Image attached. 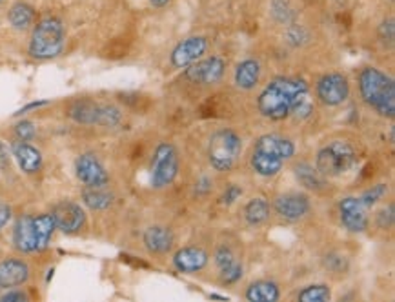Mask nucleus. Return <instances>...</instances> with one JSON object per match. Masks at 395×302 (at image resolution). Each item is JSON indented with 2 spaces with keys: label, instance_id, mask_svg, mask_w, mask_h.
Returning <instances> with one entry per match:
<instances>
[{
  "label": "nucleus",
  "instance_id": "1",
  "mask_svg": "<svg viewBox=\"0 0 395 302\" xmlns=\"http://www.w3.org/2000/svg\"><path fill=\"white\" fill-rule=\"evenodd\" d=\"M257 108L266 119L275 122L288 117L304 120L313 113V100L304 78L279 77L260 91Z\"/></svg>",
  "mask_w": 395,
  "mask_h": 302
},
{
  "label": "nucleus",
  "instance_id": "2",
  "mask_svg": "<svg viewBox=\"0 0 395 302\" xmlns=\"http://www.w3.org/2000/svg\"><path fill=\"white\" fill-rule=\"evenodd\" d=\"M359 93L364 104L385 119L395 115V82L394 78L379 68L368 66L359 73Z\"/></svg>",
  "mask_w": 395,
  "mask_h": 302
},
{
  "label": "nucleus",
  "instance_id": "3",
  "mask_svg": "<svg viewBox=\"0 0 395 302\" xmlns=\"http://www.w3.org/2000/svg\"><path fill=\"white\" fill-rule=\"evenodd\" d=\"M66 32L64 24L57 16H46L33 27L30 40V55L36 60H52L64 51Z\"/></svg>",
  "mask_w": 395,
  "mask_h": 302
},
{
  "label": "nucleus",
  "instance_id": "4",
  "mask_svg": "<svg viewBox=\"0 0 395 302\" xmlns=\"http://www.w3.org/2000/svg\"><path fill=\"white\" fill-rule=\"evenodd\" d=\"M242 153V139L234 130L215 131L208 142V161L215 172H232Z\"/></svg>",
  "mask_w": 395,
  "mask_h": 302
},
{
  "label": "nucleus",
  "instance_id": "5",
  "mask_svg": "<svg viewBox=\"0 0 395 302\" xmlns=\"http://www.w3.org/2000/svg\"><path fill=\"white\" fill-rule=\"evenodd\" d=\"M357 164L355 148L346 141H330L317 153L315 167L324 177H341Z\"/></svg>",
  "mask_w": 395,
  "mask_h": 302
},
{
  "label": "nucleus",
  "instance_id": "6",
  "mask_svg": "<svg viewBox=\"0 0 395 302\" xmlns=\"http://www.w3.org/2000/svg\"><path fill=\"white\" fill-rule=\"evenodd\" d=\"M179 175V153L173 144L161 142L155 148L151 161V186L155 189H164L172 186Z\"/></svg>",
  "mask_w": 395,
  "mask_h": 302
},
{
  "label": "nucleus",
  "instance_id": "7",
  "mask_svg": "<svg viewBox=\"0 0 395 302\" xmlns=\"http://www.w3.org/2000/svg\"><path fill=\"white\" fill-rule=\"evenodd\" d=\"M315 95L324 106L337 108V106L344 104L350 97L348 78H346V75L337 73V71L326 73L324 77L319 78L317 86H315Z\"/></svg>",
  "mask_w": 395,
  "mask_h": 302
},
{
  "label": "nucleus",
  "instance_id": "8",
  "mask_svg": "<svg viewBox=\"0 0 395 302\" xmlns=\"http://www.w3.org/2000/svg\"><path fill=\"white\" fill-rule=\"evenodd\" d=\"M224 73H226V60L218 55H214L208 58H199L197 62L188 66L184 77L193 84L212 86V84H217Z\"/></svg>",
  "mask_w": 395,
  "mask_h": 302
},
{
  "label": "nucleus",
  "instance_id": "9",
  "mask_svg": "<svg viewBox=\"0 0 395 302\" xmlns=\"http://www.w3.org/2000/svg\"><path fill=\"white\" fill-rule=\"evenodd\" d=\"M75 173L86 188H104L109 183L108 170L93 153H84L78 156L75 162Z\"/></svg>",
  "mask_w": 395,
  "mask_h": 302
},
{
  "label": "nucleus",
  "instance_id": "10",
  "mask_svg": "<svg viewBox=\"0 0 395 302\" xmlns=\"http://www.w3.org/2000/svg\"><path fill=\"white\" fill-rule=\"evenodd\" d=\"M339 217L341 224L352 233H364L370 228L368 208L359 197H344L339 202Z\"/></svg>",
  "mask_w": 395,
  "mask_h": 302
},
{
  "label": "nucleus",
  "instance_id": "11",
  "mask_svg": "<svg viewBox=\"0 0 395 302\" xmlns=\"http://www.w3.org/2000/svg\"><path fill=\"white\" fill-rule=\"evenodd\" d=\"M273 211L288 222H297L310 213V198L299 191L281 193L273 200Z\"/></svg>",
  "mask_w": 395,
  "mask_h": 302
},
{
  "label": "nucleus",
  "instance_id": "12",
  "mask_svg": "<svg viewBox=\"0 0 395 302\" xmlns=\"http://www.w3.org/2000/svg\"><path fill=\"white\" fill-rule=\"evenodd\" d=\"M52 215L55 219L57 229H60L66 235L78 233L86 224V211L80 208V204L71 202V200H64V202L57 204Z\"/></svg>",
  "mask_w": 395,
  "mask_h": 302
},
{
  "label": "nucleus",
  "instance_id": "13",
  "mask_svg": "<svg viewBox=\"0 0 395 302\" xmlns=\"http://www.w3.org/2000/svg\"><path fill=\"white\" fill-rule=\"evenodd\" d=\"M206 49H208V40H206V37L195 35V37L184 38L182 42H179L175 49L172 51L173 68L186 69L188 66L197 62L199 58H203Z\"/></svg>",
  "mask_w": 395,
  "mask_h": 302
},
{
  "label": "nucleus",
  "instance_id": "14",
  "mask_svg": "<svg viewBox=\"0 0 395 302\" xmlns=\"http://www.w3.org/2000/svg\"><path fill=\"white\" fill-rule=\"evenodd\" d=\"M30 275H32V270L22 259L8 257L4 261H0V290L22 286L30 281Z\"/></svg>",
  "mask_w": 395,
  "mask_h": 302
},
{
  "label": "nucleus",
  "instance_id": "15",
  "mask_svg": "<svg viewBox=\"0 0 395 302\" xmlns=\"http://www.w3.org/2000/svg\"><path fill=\"white\" fill-rule=\"evenodd\" d=\"M214 261L223 284H235L242 279V264L229 248H226V246L217 248L214 253Z\"/></svg>",
  "mask_w": 395,
  "mask_h": 302
},
{
  "label": "nucleus",
  "instance_id": "16",
  "mask_svg": "<svg viewBox=\"0 0 395 302\" xmlns=\"http://www.w3.org/2000/svg\"><path fill=\"white\" fill-rule=\"evenodd\" d=\"M253 150L262 151V153H268V155H273L281 161H291L295 156V144L286 139V137L277 135V133H266V135L259 137L257 142H255Z\"/></svg>",
  "mask_w": 395,
  "mask_h": 302
},
{
  "label": "nucleus",
  "instance_id": "17",
  "mask_svg": "<svg viewBox=\"0 0 395 302\" xmlns=\"http://www.w3.org/2000/svg\"><path fill=\"white\" fill-rule=\"evenodd\" d=\"M11 155L15 156L16 164H19V167L26 175L38 173L42 170V164H44L41 151L36 150L33 144H30V142L19 141V139L11 144Z\"/></svg>",
  "mask_w": 395,
  "mask_h": 302
},
{
  "label": "nucleus",
  "instance_id": "18",
  "mask_svg": "<svg viewBox=\"0 0 395 302\" xmlns=\"http://www.w3.org/2000/svg\"><path fill=\"white\" fill-rule=\"evenodd\" d=\"M210 262L208 251L199 248V246H188L173 255V266L182 273H197L204 270Z\"/></svg>",
  "mask_w": 395,
  "mask_h": 302
},
{
  "label": "nucleus",
  "instance_id": "19",
  "mask_svg": "<svg viewBox=\"0 0 395 302\" xmlns=\"http://www.w3.org/2000/svg\"><path fill=\"white\" fill-rule=\"evenodd\" d=\"M13 246L21 253H35L36 240L35 229H33V217L32 215H22L19 217L13 228Z\"/></svg>",
  "mask_w": 395,
  "mask_h": 302
},
{
  "label": "nucleus",
  "instance_id": "20",
  "mask_svg": "<svg viewBox=\"0 0 395 302\" xmlns=\"http://www.w3.org/2000/svg\"><path fill=\"white\" fill-rule=\"evenodd\" d=\"M146 250L155 255H162L173 248V233L166 226H150L142 235Z\"/></svg>",
  "mask_w": 395,
  "mask_h": 302
},
{
  "label": "nucleus",
  "instance_id": "21",
  "mask_svg": "<svg viewBox=\"0 0 395 302\" xmlns=\"http://www.w3.org/2000/svg\"><path fill=\"white\" fill-rule=\"evenodd\" d=\"M260 73H262L260 64L255 58H246L235 69V86L242 91H251L259 86Z\"/></svg>",
  "mask_w": 395,
  "mask_h": 302
},
{
  "label": "nucleus",
  "instance_id": "22",
  "mask_svg": "<svg viewBox=\"0 0 395 302\" xmlns=\"http://www.w3.org/2000/svg\"><path fill=\"white\" fill-rule=\"evenodd\" d=\"M250 166L259 177L271 178L277 177V175L282 172L284 161H281V159H277V156L273 155H268V153H262V151L253 150L250 159Z\"/></svg>",
  "mask_w": 395,
  "mask_h": 302
},
{
  "label": "nucleus",
  "instance_id": "23",
  "mask_svg": "<svg viewBox=\"0 0 395 302\" xmlns=\"http://www.w3.org/2000/svg\"><path fill=\"white\" fill-rule=\"evenodd\" d=\"M246 299L250 302H277L281 290L273 281H255L246 288Z\"/></svg>",
  "mask_w": 395,
  "mask_h": 302
},
{
  "label": "nucleus",
  "instance_id": "24",
  "mask_svg": "<svg viewBox=\"0 0 395 302\" xmlns=\"http://www.w3.org/2000/svg\"><path fill=\"white\" fill-rule=\"evenodd\" d=\"M33 229H35L36 251H44L49 246L53 233H55V219L52 213H41L33 217Z\"/></svg>",
  "mask_w": 395,
  "mask_h": 302
},
{
  "label": "nucleus",
  "instance_id": "25",
  "mask_svg": "<svg viewBox=\"0 0 395 302\" xmlns=\"http://www.w3.org/2000/svg\"><path fill=\"white\" fill-rule=\"evenodd\" d=\"M242 215H245V220L250 226L264 224L266 220L270 219V204H268L266 198L253 197L246 202Z\"/></svg>",
  "mask_w": 395,
  "mask_h": 302
},
{
  "label": "nucleus",
  "instance_id": "26",
  "mask_svg": "<svg viewBox=\"0 0 395 302\" xmlns=\"http://www.w3.org/2000/svg\"><path fill=\"white\" fill-rule=\"evenodd\" d=\"M8 21L19 32H26L35 22V10L30 4L19 2V4L11 5L10 13H8Z\"/></svg>",
  "mask_w": 395,
  "mask_h": 302
},
{
  "label": "nucleus",
  "instance_id": "27",
  "mask_svg": "<svg viewBox=\"0 0 395 302\" xmlns=\"http://www.w3.org/2000/svg\"><path fill=\"white\" fill-rule=\"evenodd\" d=\"M295 177L308 189L319 191V189H323L326 186V177L319 172L317 167L310 166V164H299V166H295Z\"/></svg>",
  "mask_w": 395,
  "mask_h": 302
},
{
  "label": "nucleus",
  "instance_id": "28",
  "mask_svg": "<svg viewBox=\"0 0 395 302\" xmlns=\"http://www.w3.org/2000/svg\"><path fill=\"white\" fill-rule=\"evenodd\" d=\"M69 117L78 124H97L99 119V104L91 100H78L69 108Z\"/></svg>",
  "mask_w": 395,
  "mask_h": 302
},
{
  "label": "nucleus",
  "instance_id": "29",
  "mask_svg": "<svg viewBox=\"0 0 395 302\" xmlns=\"http://www.w3.org/2000/svg\"><path fill=\"white\" fill-rule=\"evenodd\" d=\"M84 204L95 211H104L113 204V195L104 188H86L82 193Z\"/></svg>",
  "mask_w": 395,
  "mask_h": 302
},
{
  "label": "nucleus",
  "instance_id": "30",
  "mask_svg": "<svg viewBox=\"0 0 395 302\" xmlns=\"http://www.w3.org/2000/svg\"><path fill=\"white\" fill-rule=\"evenodd\" d=\"M301 302H328L332 299V290L328 284H310L297 293Z\"/></svg>",
  "mask_w": 395,
  "mask_h": 302
},
{
  "label": "nucleus",
  "instance_id": "31",
  "mask_svg": "<svg viewBox=\"0 0 395 302\" xmlns=\"http://www.w3.org/2000/svg\"><path fill=\"white\" fill-rule=\"evenodd\" d=\"M388 195V184L381 183V184H375V186H372L370 189H366V191L361 195V200H363V204L366 206V208H374V206H377V204L383 200V198Z\"/></svg>",
  "mask_w": 395,
  "mask_h": 302
},
{
  "label": "nucleus",
  "instance_id": "32",
  "mask_svg": "<svg viewBox=\"0 0 395 302\" xmlns=\"http://www.w3.org/2000/svg\"><path fill=\"white\" fill-rule=\"evenodd\" d=\"M122 119L119 108L109 104H99V119H97V126H106V128H113Z\"/></svg>",
  "mask_w": 395,
  "mask_h": 302
},
{
  "label": "nucleus",
  "instance_id": "33",
  "mask_svg": "<svg viewBox=\"0 0 395 302\" xmlns=\"http://www.w3.org/2000/svg\"><path fill=\"white\" fill-rule=\"evenodd\" d=\"M15 135L19 141L32 142L36 135V128L32 120H21L15 124Z\"/></svg>",
  "mask_w": 395,
  "mask_h": 302
},
{
  "label": "nucleus",
  "instance_id": "34",
  "mask_svg": "<svg viewBox=\"0 0 395 302\" xmlns=\"http://www.w3.org/2000/svg\"><path fill=\"white\" fill-rule=\"evenodd\" d=\"M240 197H242V188L237 186V184H229L228 188L224 189L223 197H221V204H224V206H232V204L237 202Z\"/></svg>",
  "mask_w": 395,
  "mask_h": 302
},
{
  "label": "nucleus",
  "instance_id": "35",
  "mask_svg": "<svg viewBox=\"0 0 395 302\" xmlns=\"http://www.w3.org/2000/svg\"><path fill=\"white\" fill-rule=\"evenodd\" d=\"M0 301L2 302H26L30 301V295L26 292H22L21 288H10V290H4V293L0 295Z\"/></svg>",
  "mask_w": 395,
  "mask_h": 302
},
{
  "label": "nucleus",
  "instance_id": "36",
  "mask_svg": "<svg viewBox=\"0 0 395 302\" xmlns=\"http://www.w3.org/2000/svg\"><path fill=\"white\" fill-rule=\"evenodd\" d=\"M375 220H377V224H379L381 229L392 228V224H394V204H388V208L381 209L377 217H375Z\"/></svg>",
  "mask_w": 395,
  "mask_h": 302
},
{
  "label": "nucleus",
  "instance_id": "37",
  "mask_svg": "<svg viewBox=\"0 0 395 302\" xmlns=\"http://www.w3.org/2000/svg\"><path fill=\"white\" fill-rule=\"evenodd\" d=\"M11 217H13V211L8 204H0V231L5 228V224L10 222Z\"/></svg>",
  "mask_w": 395,
  "mask_h": 302
},
{
  "label": "nucleus",
  "instance_id": "38",
  "mask_svg": "<svg viewBox=\"0 0 395 302\" xmlns=\"http://www.w3.org/2000/svg\"><path fill=\"white\" fill-rule=\"evenodd\" d=\"M46 104H47L46 100H41V102H33V104H27L26 108H22V110L19 111V113H16V115H24V113H26V111L35 110V108H41V106H46Z\"/></svg>",
  "mask_w": 395,
  "mask_h": 302
},
{
  "label": "nucleus",
  "instance_id": "39",
  "mask_svg": "<svg viewBox=\"0 0 395 302\" xmlns=\"http://www.w3.org/2000/svg\"><path fill=\"white\" fill-rule=\"evenodd\" d=\"M8 153H5V148L0 144V170H4L5 166H8Z\"/></svg>",
  "mask_w": 395,
  "mask_h": 302
},
{
  "label": "nucleus",
  "instance_id": "40",
  "mask_svg": "<svg viewBox=\"0 0 395 302\" xmlns=\"http://www.w3.org/2000/svg\"><path fill=\"white\" fill-rule=\"evenodd\" d=\"M0 2H2V0H0Z\"/></svg>",
  "mask_w": 395,
  "mask_h": 302
}]
</instances>
